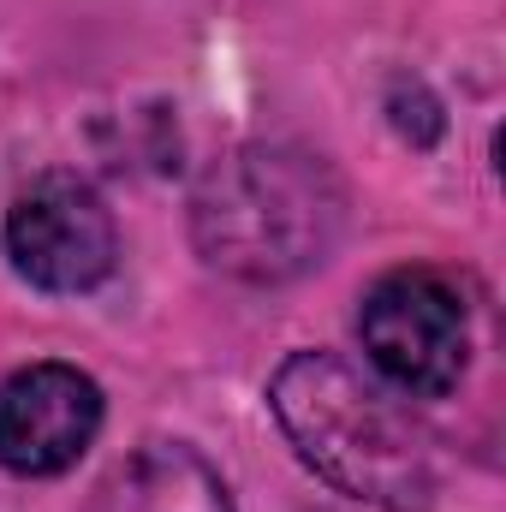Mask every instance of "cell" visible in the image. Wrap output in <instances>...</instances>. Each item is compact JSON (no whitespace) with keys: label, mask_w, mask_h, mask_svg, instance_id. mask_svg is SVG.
Returning <instances> with one entry per match:
<instances>
[{"label":"cell","mask_w":506,"mask_h":512,"mask_svg":"<svg viewBox=\"0 0 506 512\" xmlns=\"http://www.w3.org/2000/svg\"><path fill=\"white\" fill-rule=\"evenodd\" d=\"M268 411L298 459L352 501L387 512H423L435 495V453L405 393L352 370L334 352H292L274 382Z\"/></svg>","instance_id":"6da1fadb"},{"label":"cell","mask_w":506,"mask_h":512,"mask_svg":"<svg viewBox=\"0 0 506 512\" xmlns=\"http://www.w3.org/2000/svg\"><path fill=\"white\" fill-rule=\"evenodd\" d=\"M102 435V387L78 364H30L0 382V471L60 477Z\"/></svg>","instance_id":"5b68a950"},{"label":"cell","mask_w":506,"mask_h":512,"mask_svg":"<svg viewBox=\"0 0 506 512\" xmlns=\"http://www.w3.org/2000/svg\"><path fill=\"white\" fill-rule=\"evenodd\" d=\"M346 227V191L322 155L251 143L221 155L191 191V239L209 268L280 286L322 268Z\"/></svg>","instance_id":"7a4b0ae2"},{"label":"cell","mask_w":506,"mask_h":512,"mask_svg":"<svg viewBox=\"0 0 506 512\" xmlns=\"http://www.w3.org/2000/svg\"><path fill=\"white\" fill-rule=\"evenodd\" d=\"M84 512H233V495L197 447L143 441L96 483Z\"/></svg>","instance_id":"8992f818"},{"label":"cell","mask_w":506,"mask_h":512,"mask_svg":"<svg viewBox=\"0 0 506 512\" xmlns=\"http://www.w3.org/2000/svg\"><path fill=\"white\" fill-rule=\"evenodd\" d=\"M0 245L12 256V268L42 286V292H96L114 262H120V233H114V209L102 203V191L78 173H42L30 179L6 221H0Z\"/></svg>","instance_id":"277c9868"},{"label":"cell","mask_w":506,"mask_h":512,"mask_svg":"<svg viewBox=\"0 0 506 512\" xmlns=\"http://www.w3.org/2000/svg\"><path fill=\"white\" fill-rule=\"evenodd\" d=\"M358 340L381 382L405 399H441L471 370L465 292L435 268H393L364 292Z\"/></svg>","instance_id":"3957f363"}]
</instances>
